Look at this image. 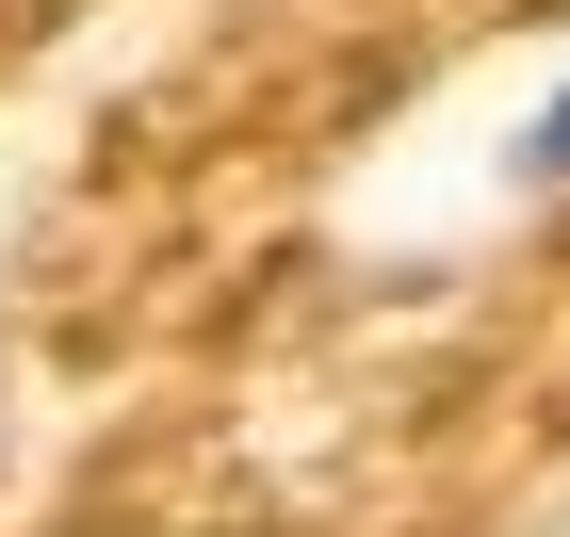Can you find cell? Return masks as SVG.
<instances>
[{
	"label": "cell",
	"mask_w": 570,
	"mask_h": 537,
	"mask_svg": "<svg viewBox=\"0 0 570 537\" xmlns=\"http://www.w3.org/2000/svg\"><path fill=\"white\" fill-rule=\"evenodd\" d=\"M505 179H538V196H554V179H570V82H554V98H538V115H522V147H505Z\"/></svg>",
	"instance_id": "6da1fadb"
}]
</instances>
